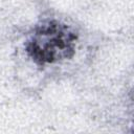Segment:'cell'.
<instances>
[{
	"label": "cell",
	"mask_w": 134,
	"mask_h": 134,
	"mask_svg": "<svg viewBox=\"0 0 134 134\" xmlns=\"http://www.w3.org/2000/svg\"><path fill=\"white\" fill-rule=\"evenodd\" d=\"M76 40V32L68 25L57 20H48L35 28L25 49L36 64L44 66L71 59Z\"/></svg>",
	"instance_id": "obj_1"
}]
</instances>
